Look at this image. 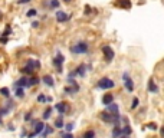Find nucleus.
I'll list each match as a JSON object with an SVG mask.
<instances>
[{
    "label": "nucleus",
    "instance_id": "1",
    "mask_svg": "<svg viewBox=\"0 0 164 138\" xmlns=\"http://www.w3.org/2000/svg\"><path fill=\"white\" fill-rule=\"evenodd\" d=\"M71 53H74V55H86L88 52H89V45L86 43V42H76L75 45L71 46Z\"/></svg>",
    "mask_w": 164,
    "mask_h": 138
},
{
    "label": "nucleus",
    "instance_id": "2",
    "mask_svg": "<svg viewBox=\"0 0 164 138\" xmlns=\"http://www.w3.org/2000/svg\"><path fill=\"white\" fill-rule=\"evenodd\" d=\"M97 86H98L99 89H104V91H108V89H112L115 88V82L112 79H109V78H101L97 83Z\"/></svg>",
    "mask_w": 164,
    "mask_h": 138
},
{
    "label": "nucleus",
    "instance_id": "3",
    "mask_svg": "<svg viewBox=\"0 0 164 138\" xmlns=\"http://www.w3.org/2000/svg\"><path fill=\"white\" fill-rule=\"evenodd\" d=\"M64 62H65V56L61 52H58L56 56L52 59V63H53V66L56 68V71L59 73H62V71H64Z\"/></svg>",
    "mask_w": 164,
    "mask_h": 138
},
{
    "label": "nucleus",
    "instance_id": "4",
    "mask_svg": "<svg viewBox=\"0 0 164 138\" xmlns=\"http://www.w3.org/2000/svg\"><path fill=\"white\" fill-rule=\"evenodd\" d=\"M85 73H86V65L85 63H82V65H79L75 71H72V72L68 73V79H74L75 76H79V78H83L85 76Z\"/></svg>",
    "mask_w": 164,
    "mask_h": 138
},
{
    "label": "nucleus",
    "instance_id": "5",
    "mask_svg": "<svg viewBox=\"0 0 164 138\" xmlns=\"http://www.w3.org/2000/svg\"><path fill=\"white\" fill-rule=\"evenodd\" d=\"M123 82H124V88L128 91V92H134V81H132V78L130 76V73L128 72H124L123 73Z\"/></svg>",
    "mask_w": 164,
    "mask_h": 138
},
{
    "label": "nucleus",
    "instance_id": "6",
    "mask_svg": "<svg viewBox=\"0 0 164 138\" xmlns=\"http://www.w3.org/2000/svg\"><path fill=\"white\" fill-rule=\"evenodd\" d=\"M102 53H104V58H105V61H107L108 63L114 61L115 52H114V49L111 48L109 45H104V46H102Z\"/></svg>",
    "mask_w": 164,
    "mask_h": 138
},
{
    "label": "nucleus",
    "instance_id": "7",
    "mask_svg": "<svg viewBox=\"0 0 164 138\" xmlns=\"http://www.w3.org/2000/svg\"><path fill=\"white\" fill-rule=\"evenodd\" d=\"M13 88H22V89L30 88V86H29V78H27V76H22L19 81H16L13 83Z\"/></svg>",
    "mask_w": 164,
    "mask_h": 138
},
{
    "label": "nucleus",
    "instance_id": "8",
    "mask_svg": "<svg viewBox=\"0 0 164 138\" xmlns=\"http://www.w3.org/2000/svg\"><path fill=\"white\" fill-rule=\"evenodd\" d=\"M43 128H45V124H43V121H38V122H36V125H35V131H33V132H30L27 137H29V138H35L36 135H41L42 131H43Z\"/></svg>",
    "mask_w": 164,
    "mask_h": 138
},
{
    "label": "nucleus",
    "instance_id": "9",
    "mask_svg": "<svg viewBox=\"0 0 164 138\" xmlns=\"http://www.w3.org/2000/svg\"><path fill=\"white\" fill-rule=\"evenodd\" d=\"M55 109L59 112V115H65L66 112L69 111V105L66 104L65 101H61V102L55 104Z\"/></svg>",
    "mask_w": 164,
    "mask_h": 138
},
{
    "label": "nucleus",
    "instance_id": "10",
    "mask_svg": "<svg viewBox=\"0 0 164 138\" xmlns=\"http://www.w3.org/2000/svg\"><path fill=\"white\" fill-rule=\"evenodd\" d=\"M55 17H56L58 23H65V22H68V20H69V16L66 15L64 10H58L56 15H55Z\"/></svg>",
    "mask_w": 164,
    "mask_h": 138
},
{
    "label": "nucleus",
    "instance_id": "11",
    "mask_svg": "<svg viewBox=\"0 0 164 138\" xmlns=\"http://www.w3.org/2000/svg\"><path fill=\"white\" fill-rule=\"evenodd\" d=\"M99 118H101V120H102L104 122H107V124H112V122H114V115H112V114H108L107 111L101 112V114H99Z\"/></svg>",
    "mask_w": 164,
    "mask_h": 138
},
{
    "label": "nucleus",
    "instance_id": "12",
    "mask_svg": "<svg viewBox=\"0 0 164 138\" xmlns=\"http://www.w3.org/2000/svg\"><path fill=\"white\" fill-rule=\"evenodd\" d=\"M26 66H27V68H30L32 71H36V69H39V68H41V62H39V61H36V59H27Z\"/></svg>",
    "mask_w": 164,
    "mask_h": 138
},
{
    "label": "nucleus",
    "instance_id": "13",
    "mask_svg": "<svg viewBox=\"0 0 164 138\" xmlns=\"http://www.w3.org/2000/svg\"><path fill=\"white\" fill-rule=\"evenodd\" d=\"M107 112L108 114H120V106H118V104H115V102H112V104H109V105H107Z\"/></svg>",
    "mask_w": 164,
    "mask_h": 138
},
{
    "label": "nucleus",
    "instance_id": "14",
    "mask_svg": "<svg viewBox=\"0 0 164 138\" xmlns=\"http://www.w3.org/2000/svg\"><path fill=\"white\" fill-rule=\"evenodd\" d=\"M147 89H148V92H151V94H157V92H158V86H157L156 81H154L153 78H151V79L148 81Z\"/></svg>",
    "mask_w": 164,
    "mask_h": 138
},
{
    "label": "nucleus",
    "instance_id": "15",
    "mask_svg": "<svg viewBox=\"0 0 164 138\" xmlns=\"http://www.w3.org/2000/svg\"><path fill=\"white\" fill-rule=\"evenodd\" d=\"M41 81H43V83H45L46 86H50V88H52V86H55V81H53V78H52L50 75H45Z\"/></svg>",
    "mask_w": 164,
    "mask_h": 138
},
{
    "label": "nucleus",
    "instance_id": "16",
    "mask_svg": "<svg viewBox=\"0 0 164 138\" xmlns=\"http://www.w3.org/2000/svg\"><path fill=\"white\" fill-rule=\"evenodd\" d=\"M114 102V95L112 94H105L104 97H102V104L107 106V105H109V104H112Z\"/></svg>",
    "mask_w": 164,
    "mask_h": 138
},
{
    "label": "nucleus",
    "instance_id": "17",
    "mask_svg": "<svg viewBox=\"0 0 164 138\" xmlns=\"http://www.w3.org/2000/svg\"><path fill=\"white\" fill-rule=\"evenodd\" d=\"M121 137H123L121 127L120 125H114V128H112V138H121Z\"/></svg>",
    "mask_w": 164,
    "mask_h": 138
},
{
    "label": "nucleus",
    "instance_id": "18",
    "mask_svg": "<svg viewBox=\"0 0 164 138\" xmlns=\"http://www.w3.org/2000/svg\"><path fill=\"white\" fill-rule=\"evenodd\" d=\"M117 6L123 9H130L131 7V0H118L117 1Z\"/></svg>",
    "mask_w": 164,
    "mask_h": 138
},
{
    "label": "nucleus",
    "instance_id": "19",
    "mask_svg": "<svg viewBox=\"0 0 164 138\" xmlns=\"http://www.w3.org/2000/svg\"><path fill=\"white\" fill-rule=\"evenodd\" d=\"M64 125H65V122H64V115H59L56 118V121H55V128H58V130H62L64 128Z\"/></svg>",
    "mask_w": 164,
    "mask_h": 138
},
{
    "label": "nucleus",
    "instance_id": "20",
    "mask_svg": "<svg viewBox=\"0 0 164 138\" xmlns=\"http://www.w3.org/2000/svg\"><path fill=\"white\" fill-rule=\"evenodd\" d=\"M50 134H53V127H49V125H45V128H43V131H42L41 137L42 138H46L48 135H50Z\"/></svg>",
    "mask_w": 164,
    "mask_h": 138
},
{
    "label": "nucleus",
    "instance_id": "21",
    "mask_svg": "<svg viewBox=\"0 0 164 138\" xmlns=\"http://www.w3.org/2000/svg\"><path fill=\"white\" fill-rule=\"evenodd\" d=\"M121 131H123V137H130L131 135V125L130 124H127V125H124V127H121Z\"/></svg>",
    "mask_w": 164,
    "mask_h": 138
},
{
    "label": "nucleus",
    "instance_id": "22",
    "mask_svg": "<svg viewBox=\"0 0 164 138\" xmlns=\"http://www.w3.org/2000/svg\"><path fill=\"white\" fill-rule=\"evenodd\" d=\"M3 108H4V109H6L7 112H10V111H12V109L15 108V104H13V101H12V99L9 98L7 101L4 102V105H3Z\"/></svg>",
    "mask_w": 164,
    "mask_h": 138
},
{
    "label": "nucleus",
    "instance_id": "23",
    "mask_svg": "<svg viewBox=\"0 0 164 138\" xmlns=\"http://www.w3.org/2000/svg\"><path fill=\"white\" fill-rule=\"evenodd\" d=\"M95 137H97V132L94 130H88L82 134V138H95Z\"/></svg>",
    "mask_w": 164,
    "mask_h": 138
},
{
    "label": "nucleus",
    "instance_id": "24",
    "mask_svg": "<svg viewBox=\"0 0 164 138\" xmlns=\"http://www.w3.org/2000/svg\"><path fill=\"white\" fill-rule=\"evenodd\" d=\"M39 83H41V78L29 76V86H35V85H39Z\"/></svg>",
    "mask_w": 164,
    "mask_h": 138
},
{
    "label": "nucleus",
    "instance_id": "25",
    "mask_svg": "<svg viewBox=\"0 0 164 138\" xmlns=\"http://www.w3.org/2000/svg\"><path fill=\"white\" fill-rule=\"evenodd\" d=\"M50 115H52V108H46L45 109V112H43V115H42V120H49Z\"/></svg>",
    "mask_w": 164,
    "mask_h": 138
},
{
    "label": "nucleus",
    "instance_id": "26",
    "mask_svg": "<svg viewBox=\"0 0 164 138\" xmlns=\"http://www.w3.org/2000/svg\"><path fill=\"white\" fill-rule=\"evenodd\" d=\"M20 72L23 73V75H26V76L29 78V76H30V75H32V73L35 72V71H32L30 68H27V66H25V68H22V69H20Z\"/></svg>",
    "mask_w": 164,
    "mask_h": 138
},
{
    "label": "nucleus",
    "instance_id": "27",
    "mask_svg": "<svg viewBox=\"0 0 164 138\" xmlns=\"http://www.w3.org/2000/svg\"><path fill=\"white\" fill-rule=\"evenodd\" d=\"M15 97L23 98L25 97V89H22V88H15Z\"/></svg>",
    "mask_w": 164,
    "mask_h": 138
},
{
    "label": "nucleus",
    "instance_id": "28",
    "mask_svg": "<svg viewBox=\"0 0 164 138\" xmlns=\"http://www.w3.org/2000/svg\"><path fill=\"white\" fill-rule=\"evenodd\" d=\"M0 95L9 99V98H10V91H9V88H1V89H0Z\"/></svg>",
    "mask_w": 164,
    "mask_h": 138
},
{
    "label": "nucleus",
    "instance_id": "29",
    "mask_svg": "<svg viewBox=\"0 0 164 138\" xmlns=\"http://www.w3.org/2000/svg\"><path fill=\"white\" fill-rule=\"evenodd\" d=\"M9 35H12V27H10V26H6V29H4V32L3 33H0V36H3V38H7Z\"/></svg>",
    "mask_w": 164,
    "mask_h": 138
},
{
    "label": "nucleus",
    "instance_id": "30",
    "mask_svg": "<svg viewBox=\"0 0 164 138\" xmlns=\"http://www.w3.org/2000/svg\"><path fill=\"white\" fill-rule=\"evenodd\" d=\"M64 128H65V132H72V130L75 128V124H72V122L65 124V125H64Z\"/></svg>",
    "mask_w": 164,
    "mask_h": 138
},
{
    "label": "nucleus",
    "instance_id": "31",
    "mask_svg": "<svg viewBox=\"0 0 164 138\" xmlns=\"http://www.w3.org/2000/svg\"><path fill=\"white\" fill-rule=\"evenodd\" d=\"M138 105H140V99L137 97H134L132 98V102H131V109H135Z\"/></svg>",
    "mask_w": 164,
    "mask_h": 138
},
{
    "label": "nucleus",
    "instance_id": "32",
    "mask_svg": "<svg viewBox=\"0 0 164 138\" xmlns=\"http://www.w3.org/2000/svg\"><path fill=\"white\" fill-rule=\"evenodd\" d=\"M59 4H61V1H59V0H50V1H49V7H52V9L59 7Z\"/></svg>",
    "mask_w": 164,
    "mask_h": 138
},
{
    "label": "nucleus",
    "instance_id": "33",
    "mask_svg": "<svg viewBox=\"0 0 164 138\" xmlns=\"http://www.w3.org/2000/svg\"><path fill=\"white\" fill-rule=\"evenodd\" d=\"M61 138H75L72 132H65V131H61Z\"/></svg>",
    "mask_w": 164,
    "mask_h": 138
},
{
    "label": "nucleus",
    "instance_id": "34",
    "mask_svg": "<svg viewBox=\"0 0 164 138\" xmlns=\"http://www.w3.org/2000/svg\"><path fill=\"white\" fill-rule=\"evenodd\" d=\"M26 16L27 17H35V16H38V10L36 9H30L27 13H26Z\"/></svg>",
    "mask_w": 164,
    "mask_h": 138
},
{
    "label": "nucleus",
    "instance_id": "35",
    "mask_svg": "<svg viewBox=\"0 0 164 138\" xmlns=\"http://www.w3.org/2000/svg\"><path fill=\"white\" fill-rule=\"evenodd\" d=\"M38 102H41V104H45V102H46V97H45L43 94L38 95Z\"/></svg>",
    "mask_w": 164,
    "mask_h": 138
},
{
    "label": "nucleus",
    "instance_id": "36",
    "mask_svg": "<svg viewBox=\"0 0 164 138\" xmlns=\"http://www.w3.org/2000/svg\"><path fill=\"white\" fill-rule=\"evenodd\" d=\"M147 128H148V130L156 131L157 130V124H156V122H150V124H147Z\"/></svg>",
    "mask_w": 164,
    "mask_h": 138
},
{
    "label": "nucleus",
    "instance_id": "37",
    "mask_svg": "<svg viewBox=\"0 0 164 138\" xmlns=\"http://www.w3.org/2000/svg\"><path fill=\"white\" fill-rule=\"evenodd\" d=\"M23 120H25V121H30V120H32V112H26L25 117H23Z\"/></svg>",
    "mask_w": 164,
    "mask_h": 138
},
{
    "label": "nucleus",
    "instance_id": "38",
    "mask_svg": "<svg viewBox=\"0 0 164 138\" xmlns=\"http://www.w3.org/2000/svg\"><path fill=\"white\" fill-rule=\"evenodd\" d=\"M9 42V39L7 38H3V36H0V43H3V45H6Z\"/></svg>",
    "mask_w": 164,
    "mask_h": 138
},
{
    "label": "nucleus",
    "instance_id": "39",
    "mask_svg": "<svg viewBox=\"0 0 164 138\" xmlns=\"http://www.w3.org/2000/svg\"><path fill=\"white\" fill-rule=\"evenodd\" d=\"M32 0H17V4H25V3H29Z\"/></svg>",
    "mask_w": 164,
    "mask_h": 138
},
{
    "label": "nucleus",
    "instance_id": "40",
    "mask_svg": "<svg viewBox=\"0 0 164 138\" xmlns=\"http://www.w3.org/2000/svg\"><path fill=\"white\" fill-rule=\"evenodd\" d=\"M32 27H33V29H36V27H39V22H38V20H35V22H32Z\"/></svg>",
    "mask_w": 164,
    "mask_h": 138
},
{
    "label": "nucleus",
    "instance_id": "41",
    "mask_svg": "<svg viewBox=\"0 0 164 138\" xmlns=\"http://www.w3.org/2000/svg\"><path fill=\"white\" fill-rule=\"evenodd\" d=\"M91 13V7L89 6H85V15H89Z\"/></svg>",
    "mask_w": 164,
    "mask_h": 138
},
{
    "label": "nucleus",
    "instance_id": "42",
    "mask_svg": "<svg viewBox=\"0 0 164 138\" xmlns=\"http://www.w3.org/2000/svg\"><path fill=\"white\" fill-rule=\"evenodd\" d=\"M53 101V98L52 97H46V102H52Z\"/></svg>",
    "mask_w": 164,
    "mask_h": 138
},
{
    "label": "nucleus",
    "instance_id": "43",
    "mask_svg": "<svg viewBox=\"0 0 164 138\" xmlns=\"http://www.w3.org/2000/svg\"><path fill=\"white\" fill-rule=\"evenodd\" d=\"M9 131H15V127H13V125H12V124H10V125H9V128H7Z\"/></svg>",
    "mask_w": 164,
    "mask_h": 138
},
{
    "label": "nucleus",
    "instance_id": "44",
    "mask_svg": "<svg viewBox=\"0 0 164 138\" xmlns=\"http://www.w3.org/2000/svg\"><path fill=\"white\" fill-rule=\"evenodd\" d=\"M64 1H65V3H69V1H71V0H64Z\"/></svg>",
    "mask_w": 164,
    "mask_h": 138
},
{
    "label": "nucleus",
    "instance_id": "45",
    "mask_svg": "<svg viewBox=\"0 0 164 138\" xmlns=\"http://www.w3.org/2000/svg\"><path fill=\"white\" fill-rule=\"evenodd\" d=\"M0 124H3V118H0Z\"/></svg>",
    "mask_w": 164,
    "mask_h": 138
}]
</instances>
